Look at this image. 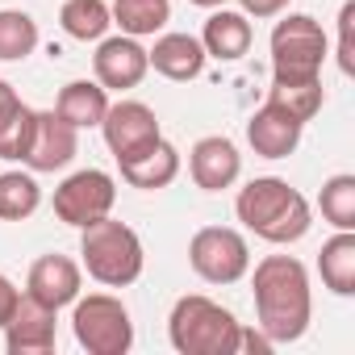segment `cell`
I'll list each match as a JSON object with an SVG mask.
<instances>
[{
    "instance_id": "6da1fadb",
    "label": "cell",
    "mask_w": 355,
    "mask_h": 355,
    "mask_svg": "<svg viewBox=\"0 0 355 355\" xmlns=\"http://www.w3.org/2000/svg\"><path fill=\"white\" fill-rule=\"evenodd\" d=\"M251 293H255V326L276 347L297 343L309 330L313 293H309V272L301 259H293V255L259 259L255 276H251Z\"/></svg>"
},
{
    "instance_id": "7a4b0ae2",
    "label": "cell",
    "mask_w": 355,
    "mask_h": 355,
    "mask_svg": "<svg viewBox=\"0 0 355 355\" xmlns=\"http://www.w3.org/2000/svg\"><path fill=\"white\" fill-rule=\"evenodd\" d=\"M234 214L255 239L276 243V247L305 239L313 226L309 201L288 180H280V175H255V180H247L234 197Z\"/></svg>"
},
{
    "instance_id": "3957f363",
    "label": "cell",
    "mask_w": 355,
    "mask_h": 355,
    "mask_svg": "<svg viewBox=\"0 0 355 355\" xmlns=\"http://www.w3.org/2000/svg\"><path fill=\"white\" fill-rule=\"evenodd\" d=\"M239 330L243 322L201 293L180 297L167 318V338L180 355H239Z\"/></svg>"
},
{
    "instance_id": "277c9868",
    "label": "cell",
    "mask_w": 355,
    "mask_h": 355,
    "mask_svg": "<svg viewBox=\"0 0 355 355\" xmlns=\"http://www.w3.org/2000/svg\"><path fill=\"white\" fill-rule=\"evenodd\" d=\"M80 268L105 284V288H125L142 276V263H146V251H142V239L125 226V222H113V218H96L80 230Z\"/></svg>"
},
{
    "instance_id": "5b68a950",
    "label": "cell",
    "mask_w": 355,
    "mask_h": 355,
    "mask_svg": "<svg viewBox=\"0 0 355 355\" xmlns=\"http://www.w3.org/2000/svg\"><path fill=\"white\" fill-rule=\"evenodd\" d=\"M71 330L76 343L88 355H125L134 347V322L130 309L113 293H88L71 301Z\"/></svg>"
},
{
    "instance_id": "8992f818",
    "label": "cell",
    "mask_w": 355,
    "mask_h": 355,
    "mask_svg": "<svg viewBox=\"0 0 355 355\" xmlns=\"http://www.w3.org/2000/svg\"><path fill=\"white\" fill-rule=\"evenodd\" d=\"M326 63V30L309 13H288L272 30V80H318Z\"/></svg>"
},
{
    "instance_id": "52a82bcc",
    "label": "cell",
    "mask_w": 355,
    "mask_h": 355,
    "mask_svg": "<svg viewBox=\"0 0 355 355\" xmlns=\"http://www.w3.org/2000/svg\"><path fill=\"white\" fill-rule=\"evenodd\" d=\"M189 263L205 284H239L251 272V247L230 226H201L189 243Z\"/></svg>"
},
{
    "instance_id": "ba28073f",
    "label": "cell",
    "mask_w": 355,
    "mask_h": 355,
    "mask_svg": "<svg viewBox=\"0 0 355 355\" xmlns=\"http://www.w3.org/2000/svg\"><path fill=\"white\" fill-rule=\"evenodd\" d=\"M113 201H117L113 175L101 171V167H84V171H71L67 180L55 189V218L76 226V230H84L88 222L109 218Z\"/></svg>"
},
{
    "instance_id": "9c48e42d",
    "label": "cell",
    "mask_w": 355,
    "mask_h": 355,
    "mask_svg": "<svg viewBox=\"0 0 355 355\" xmlns=\"http://www.w3.org/2000/svg\"><path fill=\"white\" fill-rule=\"evenodd\" d=\"M101 134H105V146L113 150L117 163L142 155L146 146H155L163 138L155 109L142 105V101H117V105H109V113L101 121Z\"/></svg>"
},
{
    "instance_id": "30bf717a",
    "label": "cell",
    "mask_w": 355,
    "mask_h": 355,
    "mask_svg": "<svg viewBox=\"0 0 355 355\" xmlns=\"http://www.w3.org/2000/svg\"><path fill=\"white\" fill-rule=\"evenodd\" d=\"M150 63H146V46L130 34L117 38H101L96 55H92V76L105 92H130L146 80Z\"/></svg>"
},
{
    "instance_id": "8fae6325",
    "label": "cell",
    "mask_w": 355,
    "mask_h": 355,
    "mask_svg": "<svg viewBox=\"0 0 355 355\" xmlns=\"http://www.w3.org/2000/svg\"><path fill=\"white\" fill-rule=\"evenodd\" d=\"M76 150H80V130L71 121H63L55 109L34 113V138L21 159L30 171H63L76 159Z\"/></svg>"
},
{
    "instance_id": "7c38bea8",
    "label": "cell",
    "mask_w": 355,
    "mask_h": 355,
    "mask_svg": "<svg viewBox=\"0 0 355 355\" xmlns=\"http://www.w3.org/2000/svg\"><path fill=\"white\" fill-rule=\"evenodd\" d=\"M80 284H84V268L71 259V255H42L30 263V276H26V297L42 301L46 309H63L80 297Z\"/></svg>"
},
{
    "instance_id": "4fadbf2b",
    "label": "cell",
    "mask_w": 355,
    "mask_h": 355,
    "mask_svg": "<svg viewBox=\"0 0 355 355\" xmlns=\"http://www.w3.org/2000/svg\"><path fill=\"white\" fill-rule=\"evenodd\" d=\"M0 330H5V351L9 355H51L55 351V309H46L42 301H34L26 293L17 301L13 318Z\"/></svg>"
},
{
    "instance_id": "5bb4252c",
    "label": "cell",
    "mask_w": 355,
    "mask_h": 355,
    "mask_svg": "<svg viewBox=\"0 0 355 355\" xmlns=\"http://www.w3.org/2000/svg\"><path fill=\"white\" fill-rule=\"evenodd\" d=\"M189 175L205 193H222L243 175V155L226 134H209L189 150Z\"/></svg>"
},
{
    "instance_id": "9a60e30c",
    "label": "cell",
    "mask_w": 355,
    "mask_h": 355,
    "mask_svg": "<svg viewBox=\"0 0 355 355\" xmlns=\"http://www.w3.org/2000/svg\"><path fill=\"white\" fill-rule=\"evenodd\" d=\"M301 130H305V121H297L280 105L263 101L247 121V142L259 159H288L301 146Z\"/></svg>"
},
{
    "instance_id": "2e32d148",
    "label": "cell",
    "mask_w": 355,
    "mask_h": 355,
    "mask_svg": "<svg viewBox=\"0 0 355 355\" xmlns=\"http://www.w3.org/2000/svg\"><path fill=\"white\" fill-rule=\"evenodd\" d=\"M205 46L201 38L193 34H159L155 46L146 51V63L163 76V80H175V84H189L205 71Z\"/></svg>"
},
{
    "instance_id": "e0dca14e",
    "label": "cell",
    "mask_w": 355,
    "mask_h": 355,
    "mask_svg": "<svg viewBox=\"0 0 355 355\" xmlns=\"http://www.w3.org/2000/svg\"><path fill=\"white\" fill-rule=\"evenodd\" d=\"M121 180L130 189H142V193H155V189H167L175 175H180V150H175L167 138H159L155 146H146L142 155L134 159H121Z\"/></svg>"
},
{
    "instance_id": "ac0fdd59",
    "label": "cell",
    "mask_w": 355,
    "mask_h": 355,
    "mask_svg": "<svg viewBox=\"0 0 355 355\" xmlns=\"http://www.w3.org/2000/svg\"><path fill=\"white\" fill-rule=\"evenodd\" d=\"M251 17L247 13H234V9H214L205 30H201V46L209 59H222V63H239L247 51H251Z\"/></svg>"
},
{
    "instance_id": "d6986e66",
    "label": "cell",
    "mask_w": 355,
    "mask_h": 355,
    "mask_svg": "<svg viewBox=\"0 0 355 355\" xmlns=\"http://www.w3.org/2000/svg\"><path fill=\"white\" fill-rule=\"evenodd\" d=\"M55 113L63 121H71L76 130H92L109 113V92L96 80H71V84H63V92L55 101Z\"/></svg>"
},
{
    "instance_id": "ffe728a7",
    "label": "cell",
    "mask_w": 355,
    "mask_h": 355,
    "mask_svg": "<svg viewBox=\"0 0 355 355\" xmlns=\"http://www.w3.org/2000/svg\"><path fill=\"white\" fill-rule=\"evenodd\" d=\"M318 272L334 297H355V230H338L334 239L322 243Z\"/></svg>"
},
{
    "instance_id": "44dd1931",
    "label": "cell",
    "mask_w": 355,
    "mask_h": 355,
    "mask_svg": "<svg viewBox=\"0 0 355 355\" xmlns=\"http://www.w3.org/2000/svg\"><path fill=\"white\" fill-rule=\"evenodd\" d=\"M109 13H113V26H121V34L150 38L171 21V0H113Z\"/></svg>"
},
{
    "instance_id": "7402d4cb",
    "label": "cell",
    "mask_w": 355,
    "mask_h": 355,
    "mask_svg": "<svg viewBox=\"0 0 355 355\" xmlns=\"http://www.w3.org/2000/svg\"><path fill=\"white\" fill-rule=\"evenodd\" d=\"M59 26L76 42H101L109 34V26H113V13H109L105 0H63Z\"/></svg>"
},
{
    "instance_id": "603a6c76",
    "label": "cell",
    "mask_w": 355,
    "mask_h": 355,
    "mask_svg": "<svg viewBox=\"0 0 355 355\" xmlns=\"http://www.w3.org/2000/svg\"><path fill=\"white\" fill-rule=\"evenodd\" d=\"M42 205L34 171H0V222H26Z\"/></svg>"
},
{
    "instance_id": "cb8c5ba5",
    "label": "cell",
    "mask_w": 355,
    "mask_h": 355,
    "mask_svg": "<svg viewBox=\"0 0 355 355\" xmlns=\"http://www.w3.org/2000/svg\"><path fill=\"white\" fill-rule=\"evenodd\" d=\"M272 105H280L284 113H293L297 121H313L322 113V76L318 80H272V92H268Z\"/></svg>"
},
{
    "instance_id": "d4e9b609",
    "label": "cell",
    "mask_w": 355,
    "mask_h": 355,
    "mask_svg": "<svg viewBox=\"0 0 355 355\" xmlns=\"http://www.w3.org/2000/svg\"><path fill=\"white\" fill-rule=\"evenodd\" d=\"M38 51V21L21 9H0V63H21Z\"/></svg>"
},
{
    "instance_id": "484cf974",
    "label": "cell",
    "mask_w": 355,
    "mask_h": 355,
    "mask_svg": "<svg viewBox=\"0 0 355 355\" xmlns=\"http://www.w3.org/2000/svg\"><path fill=\"white\" fill-rule=\"evenodd\" d=\"M318 209L334 230H355V175L351 171H338L322 184Z\"/></svg>"
},
{
    "instance_id": "4316f807",
    "label": "cell",
    "mask_w": 355,
    "mask_h": 355,
    "mask_svg": "<svg viewBox=\"0 0 355 355\" xmlns=\"http://www.w3.org/2000/svg\"><path fill=\"white\" fill-rule=\"evenodd\" d=\"M34 113L30 105H13L9 117L0 121V159H9V163H21L26 150H30V138H34Z\"/></svg>"
},
{
    "instance_id": "83f0119b",
    "label": "cell",
    "mask_w": 355,
    "mask_h": 355,
    "mask_svg": "<svg viewBox=\"0 0 355 355\" xmlns=\"http://www.w3.org/2000/svg\"><path fill=\"white\" fill-rule=\"evenodd\" d=\"M351 26H355V0L338 9V71L355 76V42H351Z\"/></svg>"
},
{
    "instance_id": "f1b7e54d",
    "label": "cell",
    "mask_w": 355,
    "mask_h": 355,
    "mask_svg": "<svg viewBox=\"0 0 355 355\" xmlns=\"http://www.w3.org/2000/svg\"><path fill=\"white\" fill-rule=\"evenodd\" d=\"M17 301H21V288L0 272V326H5L9 318H13V309H17Z\"/></svg>"
},
{
    "instance_id": "f546056e",
    "label": "cell",
    "mask_w": 355,
    "mask_h": 355,
    "mask_svg": "<svg viewBox=\"0 0 355 355\" xmlns=\"http://www.w3.org/2000/svg\"><path fill=\"white\" fill-rule=\"evenodd\" d=\"M239 5H243V13L247 17H280L284 9H288V0H239Z\"/></svg>"
},
{
    "instance_id": "4dcf8cb0",
    "label": "cell",
    "mask_w": 355,
    "mask_h": 355,
    "mask_svg": "<svg viewBox=\"0 0 355 355\" xmlns=\"http://www.w3.org/2000/svg\"><path fill=\"white\" fill-rule=\"evenodd\" d=\"M17 101H21V96L13 92V84H9V80H0V121H5V117H9V109H13Z\"/></svg>"
},
{
    "instance_id": "1f68e13d",
    "label": "cell",
    "mask_w": 355,
    "mask_h": 355,
    "mask_svg": "<svg viewBox=\"0 0 355 355\" xmlns=\"http://www.w3.org/2000/svg\"><path fill=\"white\" fill-rule=\"evenodd\" d=\"M189 5H197V9H222L226 0H189Z\"/></svg>"
}]
</instances>
